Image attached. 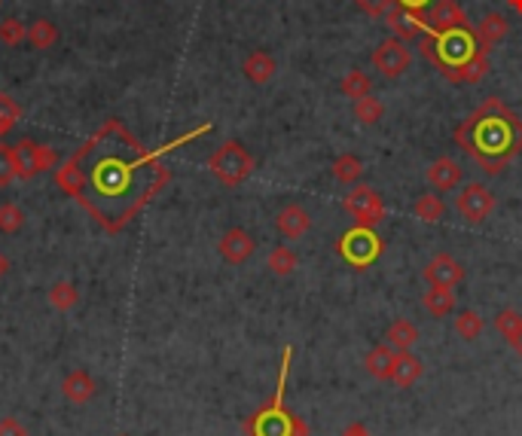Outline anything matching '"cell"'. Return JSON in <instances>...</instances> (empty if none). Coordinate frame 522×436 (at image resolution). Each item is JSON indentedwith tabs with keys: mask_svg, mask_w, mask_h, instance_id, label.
<instances>
[{
	"mask_svg": "<svg viewBox=\"0 0 522 436\" xmlns=\"http://www.w3.org/2000/svg\"><path fill=\"white\" fill-rule=\"evenodd\" d=\"M208 132L211 125L205 123L178 141L147 150L119 119H107L92 137H86L74 156L64 159L55 172V183L74 196L104 229L117 232L172 181V172L163 165L165 153Z\"/></svg>",
	"mask_w": 522,
	"mask_h": 436,
	"instance_id": "1",
	"label": "cell"
},
{
	"mask_svg": "<svg viewBox=\"0 0 522 436\" xmlns=\"http://www.w3.org/2000/svg\"><path fill=\"white\" fill-rule=\"evenodd\" d=\"M455 144L489 177H498L522 153V116L501 98H486L455 128Z\"/></svg>",
	"mask_w": 522,
	"mask_h": 436,
	"instance_id": "2",
	"label": "cell"
},
{
	"mask_svg": "<svg viewBox=\"0 0 522 436\" xmlns=\"http://www.w3.org/2000/svg\"><path fill=\"white\" fill-rule=\"evenodd\" d=\"M419 52L443 74V79L455 86H477L489 74V52L477 46L473 28L422 34Z\"/></svg>",
	"mask_w": 522,
	"mask_h": 436,
	"instance_id": "3",
	"label": "cell"
},
{
	"mask_svg": "<svg viewBox=\"0 0 522 436\" xmlns=\"http://www.w3.org/2000/svg\"><path fill=\"white\" fill-rule=\"evenodd\" d=\"M291 348H284V363H281V382H278V394L272 400V406L260 409L256 415L247 422V433L251 436H309L306 422L294 415V412L284 409V378H287V366H291Z\"/></svg>",
	"mask_w": 522,
	"mask_h": 436,
	"instance_id": "4",
	"label": "cell"
},
{
	"mask_svg": "<svg viewBox=\"0 0 522 436\" xmlns=\"http://www.w3.org/2000/svg\"><path fill=\"white\" fill-rule=\"evenodd\" d=\"M254 156L247 153V147L242 141H227L220 144L211 159H208V172H211L223 187H242L247 177L254 174Z\"/></svg>",
	"mask_w": 522,
	"mask_h": 436,
	"instance_id": "5",
	"label": "cell"
},
{
	"mask_svg": "<svg viewBox=\"0 0 522 436\" xmlns=\"http://www.w3.org/2000/svg\"><path fill=\"white\" fill-rule=\"evenodd\" d=\"M336 250H340V256L351 265V269L364 272L385 254V241L376 236L373 226H351V229L340 238Z\"/></svg>",
	"mask_w": 522,
	"mask_h": 436,
	"instance_id": "6",
	"label": "cell"
},
{
	"mask_svg": "<svg viewBox=\"0 0 522 436\" xmlns=\"http://www.w3.org/2000/svg\"><path fill=\"white\" fill-rule=\"evenodd\" d=\"M342 208L351 214L355 226H373L376 229V226L385 220V201L379 192L367 187V183H355V187L349 190V196L342 199Z\"/></svg>",
	"mask_w": 522,
	"mask_h": 436,
	"instance_id": "7",
	"label": "cell"
},
{
	"mask_svg": "<svg viewBox=\"0 0 522 436\" xmlns=\"http://www.w3.org/2000/svg\"><path fill=\"white\" fill-rule=\"evenodd\" d=\"M13 156H15V168H19L22 181H31V177L52 172V168L59 165V153L52 147H43V144H37V141H28V137L13 144Z\"/></svg>",
	"mask_w": 522,
	"mask_h": 436,
	"instance_id": "8",
	"label": "cell"
},
{
	"mask_svg": "<svg viewBox=\"0 0 522 436\" xmlns=\"http://www.w3.org/2000/svg\"><path fill=\"white\" fill-rule=\"evenodd\" d=\"M455 208L471 226L486 223V217L495 211V192L480 181L461 183L459 196H455Z\"/></svg>",
	"mask_w": 522,
	"mask_h": 436,
	"instance_id": "9",
	"label": "cell"
},
{
	"mask_svg": "<svg viewBox=\"0 0 522 436\" xmlns=\"http://www.w3.org/2000/svg\"><path fill=\"white\" fill-rule=\"evenodd\" d=\"M369 61H373V68L379 70L382 77L397 79V77H404L409 68H413V50H409L404 40L388 37V40H382V43L376 46L373 55H369Z\"/></svg>",
	"mask_w": 522,
	"mask_h": 436,
	"instance_id": "10",
	"label": "cell"
},
{
	"mask_svg": "<svg viewBox=\"0 0 522 436\" xmlns=\"http://www.w3.org/2000/svg\"><path fill=\"white\" fill-rule=\"evenodd\" d=\"M382 19H385V25H388L391 37L404 40V43H409V40H415V37H422L424 28H428V15H424L422 10H406V6H400V4L391 6V10L382 15Z\"/></svg>",
	"mask_w": 522,
	"mask_h": 436,
	"instance_id": "11",
	"label": "cell"
},
{
	"mask_svg": "<svg viewBox=\"0 0 522 436\" xmlns=\"http://www.w3.org/2000/svg\"><path fill=\"white\" fill-rule=\"evenodd\" d=\"M459 28H471V19L459 6V0H437L433 10L428 13L424 34H443V31H459Z\"/></svg>",
	"mask_w": 522,
	"mask_h": 436,
	"instance_id": "12",
	"label": "cell"
},
{
	"mask_svg": "<svg viewBox=\"0 0 522 436\" xmlns=\"http://www.w3.org/2000/svg\"><path fill=\"white\" fill-rule=\"evenodd\" d=\"M428 287H449L455 290L464 281V265L449 254H437L433 260L422 269Z\"/></svg>",
	"mask_w": 522,
	"mask_h": 436,
	"instance_id": "13",
	"label": "cell"
},
{
	"mask_svg": "<svg viewBox=\"0 0 522 436\" xmlns=\"http://www.w3.org/2000/svg\"><path fill=\"white\" fill-rule=\"evenodd\" d=\"M217 250H220V256L229 265H242V263H247L254 256L256 241H254V236H247L242 226H232V229L223 232V238H220V245H217Z\"/></svg>",
	"mask_w": 522,
	"mask_h": 436,
	"instance_id": "14",
	"label": "cell"
},
{
	"mask_svg": "<svg viewBox=\"0 0 522 436\" xmlns=\"http://www.w3.org/2000/svg\"><path fill=\"white\" fill-rule=\"evenodd\" d=\"M461 181H464V168L455 162V159L440 156V159H433V162L428 165V183H431V187L437 190V192L459 190Z\"/></svg>",
	"mask_w": 522,
	"mask_h": 436,
	"instance_id": "15",
	"label": "cell"
},
{
	"mask_svg": "<svg viewBox=\"0 0 522 436\" xmlns=\"http://www.w3.org/2000/svg\"><path fill=\"white\" fill-rule=\"evenodd\" d=\"M275 229L281 232L284 238H303L306 232L312 229V214L306 211L303 205H284L281 211L275 214Z\"/></svg>",
	"mask_w": 522,
	"mask_h": 436,
	"instance_id": "16",
	"label": "cell"
},
{
	"mask_svg": "<svg viewBox=\"0 0 522 436\" xmlns=\"http://www.w3.org/2000/svg\"><path fill=\"white\" fill-rule=\"evenodd\" d=\"M510 34V25H508V19L504 15H498V13H489L483 22H480L477 28H473V37H477V46L483 52H492L498 43H501L504 37Z\"/></svg>",
	"mask_w": 522,
	"mask_h": 436,
	"instance_id": "17",
	"label": "cell"
},
{
	"mask_svg": "<svg viewBox=\"0 0 522 436\" xmlns=\"http://www.w3.org/2000/svg\"><path fill=\"white\" fill-rule=\"evenodd\" d=\"M61 394L68 403H89L95 394H98V385H95V378L86 373V369H74V373L64 376Z\"/></svg>",
	"mask_w": 522,
	"mask_h": 436,
	"instance_id": "18",
	"label": "cell"
},
{
	"mask_svg": "<svg viewBox=\"0 0 522 436\" xmlns=\"http://www.w3.org/2000/svg\"><path fill=\"white\" fill-rule=\"evenodd\" d=\"M424 373V363L415 357L413 351H397L395 354V369H391V385H397V387H413L415 382L422 378Z\"/></svg>",
	"mask_w": 522,
	"mask_h": 436,
	"instance_id": "19",
	"label": "cell"
},
{
	"mask_svg": "<svg viewBox=\"0 0 522 436\" xmlns=\"http://www.w3.org/2000/svg\"><path fill=\"white\" fill-rule=\"evenodd\" d=\"M275 70H278V64L266 50H254L242 64V74L247 77V83H254V86H266L269 79L275 77Z\"/></svg>",
	"mask_w": 522,
	"mask_h": 436,
	"instance_id": "20",
	"label": "cell"
},
{
	"mask_svg": "<svg viewBox=\"0 0 522 436\" xmlns=\"http://www.w3.org/2000/svg\"><path fill=\"white\" fill-rule=\"evenodd\" d=\"M395 348H391L388 342L385 345H376V348H369V354L364 357V369L369 378H376V382H391V369H395Z\"/></svg>",
	"mask_w": 522,
	"mask_h": 436,
	"instance_id": "21",
	"label": "cell"
},
{
	"mask_svg": "<svg viewBox=\"0 0 522 436\" xmlns=\"http://www.w3.org/2000/svg\"><path fill=\"white\" fill-rule=\"evenodd\" d=\"M385 342H388L395 351H413L415 342H419V329H415L413 320L395 318L388 324V329H385Z\"/></svg>",
	"mask_w": 522,
	"mask_h": 436,
	"instance_id": "22",
	"label": "cell"
},
{
	"mask_svg": "<svg viewBox=\"0 0 522 436\" xmlns=\"http://www.w3.org/2000/svg\"><path fill=\"white\" fill-rule=\"evenodd\" d=\"M422 305L431 318H449L455 314V293L449 287H428V293H422Z\"/></svg>",
	"mask_w": 522,
	"mask_h": 436,
	"instance_id": "23",
	"label": "cell"
},
{
	"mask_svg": "<svg viewBox=\"0 0 522 436\" xmlns=\"http://www.w3.org/2000/svg\"><path fill=\"white\" fill-rule=\"evenodd\" d=\"M269 272L275 274V278H287V274L296 272V265H300V256H296V250H291L287 245H275L269 250Z\"/></svg>",
	"mask_w": 522,
	"mask_h": 436,
	"instance_id": "24",
	"label": "cell"
},
{
	"mask_svg": "<svg viewBox=\"0 0 522 436\" xmlns=\"http://www.w3.org/2000/svg\"><path fill=\"white\" fill-rule=\"evenodd\" d=\"M331 172L336 181L345 183V187H355L360 177H364V162H360V156H355V153H342V156L333 162Z\"/></svg>",
	"mask_w": 522,
	"mask_h": 436,
	"instance_id": "25",
	"label": "cell"
},
{
	"mask_svg": "<svg viewBox=\"0 0 522 436\" xmlns=\"http://www.w3.org/2000/svg\"><path fill=\"white\" fill-rule=\"evenodd\" d=\"M28 43L34 50H52L59 43V25L50 19H37L34 25H28Z\"/></svg>",
	"mask_w": 522,
	"mask_h": 436,
	"instance_id": "26",
	"label": "cell"
},
{
	"mask_svg": "<svg viewBox=\"0 0 522 436\" xmlns=\"http://www.w3.org/2000/svg\"><path fill=\"white\" fill-rule=\"evenodd\" d=\"M483 329H486V320L480 311L468 309V311L455 314V333H459L464 342H477V339L483 336Z\"/></svg>",
	"mask_w": 522,
	"mask_h": 436,
	"instance_id": "27",
	"label": "cell"
},
{
	"mask_svg": "<svg viewBox=\"0 0 522 436\" xmlns=\"http://www.w3.org/2000/svg\"><path fill=\"white\" fill-rule=\"evenodd\" d=\"M443 211H446L443 199L433 196V192H422V196L413 201V214L424 223H440L443 220Z\"/></svg>",
	"mask_w": 522,
	"mask_h": 436,
	"instance_id": "28",
	"label": "cell"
},
{
	"mask_svg": "<svg viewBox=\"0 0 522 436\" xmlns=\"http://www.w3.org/2000/svg\"><path fill=\"white\" fill-rule=\"evenodd\" d=\"M46 296H50V305L55 311H70L79 302V290L70 281H55Z\"/></svg>",
	"mask_w": 522,
	"mask_h": 436,
	"instance_id": "29",
	"label": "cell"
},
{
	"mask_svg": "<svg viewBox=\"0 0 522 436\" xmlns=\"http://www.w3.org/2000/svg\"><path fill=\"white\" fill-rule=\"evenodd\" d=\"M340 92L345 95V98H351V101H358V98H367L369 95V77L364 74V70H349V74L342 77V83H340Z\"/></svg>",
	"mask_w": 522,
	"mask_h": 436,
	"instance_id": "30",
	"label": "cell"
},
{
	"mask_svg": "<svg viewBox=\"0 0 522 436\" xmlns=\"http://www.w3.org/2000/svg\"><path fill=\"white\" fill-rule=\"evenodd\" d=\"M355 116H358L360 125H376V123H382V116H385V104L379 98H373V95L358 98L355 101Z\"/></svg>",
	"mask_w": 522,
	"mask_h": 436,
	"instance_id": "31",
	"label": "cell"
},
{
	"mask_svg": "<svg viewBox=\"0 0 522 436\" xmlns=\"http://www.w3.org/2000/svg\"><path fill=\"white\" fill-rule=\"evenodd\" d=\"M19 119H22V107L15 104L13 95L0 92V137L10 135L13 128L19 125Z\"/></svg>",
	"mask_w": 522,
	"mask_h": 436,
	"instance_id": "32",
	"label": "cell"
},
{
	"mask_svg": "<svg viewBox=\"0 0 522 436\" xmlns=\"http://www.w3.org/2000/svg\"><path fill=\"white\" fill-rule=\"evenodd\" d=\"M22 226H25V211H22L19 205H13V201H4V205H0V232L15 236Z\"/></svg>",
	"mask_w": 522,
	"mask_h": 436,
	"instance_id": "33",
	"label": "cell"
},
{
	"mask_svg": "<svg viewBox=\"0 0 522 436\" xmlns=\"http://www.w3.org/2000/svg\"><path fill=\"white\" fill-rule=\"evenodd\" d=\"M492 327L498 329V333H501L504 339H510L517 336V329L522 327V314L517 311V309H501L495 314V320H492Z\"/></svg>",
	"mask_w": 522,
	"mask_h": 436,
	"instance_id": "34",
	"label": "cell"
},
{
	"mask_svg": "<svg viewBox=\"0 0 522 436\" xmlns=\"http://www.w3.org/2000/svg\"><path fill=\"white\" fill-rule=\"evenodd\" d=\"M28 40V28L19 19H4L0 22V43L6 46H22Z\"/></svg>",
	"mask_w": 522,
	"mask_h": 436,
	"instance_id": "35",
	"label": "cell"
},
{
	"mask_svg": "<svg viewBox=\"0 0 522 436\" xmlns=\"http://www.w3.org/2000/svg\"><path fill=\"white\" fill-rule=\"evenodd\" d=\"M19 177V168H15V156L13 147L0 144V187H10V183Z\"/></svg>",
	"mask_w": 522,
	"mask_h": 436,
	"instance_id": "36",
	"label": "cell"
},
{
	"mask_svg": "<svg viewBox=\"0 0 522 436\" xmlns=\"http://www.w3.org/2000/svg\"><path fill=\"white\" fill-rule=\"evenodd\" d=\"M395 4H397V0H355L358 10L364 15H369V19H382V15L388 13Z\"/></svg>",
	"mask_w": 522,
	"mask_h": 436,
	"instance_id": "37",
	"label": "cell"
},
{
	"mask_svg": "<svg viewBox=\"0 0 522 436\" xmlns=\"http://www.w3.org/2000/svg\"><path fill=\"white\" fill-rule=\"evenodd\" d=\"M0 436H28V427L19 422V418L6 415L0 418Z\"/></svg>",
	"mask_w": 522,
	"mask_h": 436,
	"instance_id": "38",
	"label": "cell"
},
{
	"mask_svg": "<svg viewBox=\"0 0 522 436\" xmlns=\"http://www.w3.org/2000/svg\"><path fill=\"white\" fill-rule=\"evenodd\" d=\"M342 436H373L367 431V424H360V422H351L349 427L342 431Z\"/></svg>",
	"mask_w": 522,
	"mask_h": 436,
	"instance_id": "39",
	"label": "cell"
},
{
	"mask_svg": "<svg viewBox=\"0 0 522 436\" xmlns=\"http://www.w3.org/2000/svg\"><path fill=\"white\" fill-rule=\"evenodd\" d=\"M400 6H406V10H422L424 13V6L431 4V0H397Z\"/></svg>",
	"mask_w": 522,
	"mask_h": 436,
	"instance_id": "40",
	"label": "cell"
},
{
	"mask_svg": "<svg viewBox=\"0 0 522 436\" xmlns=\"http://www.w3.org/2000/svg\"><path fill=\"white\" fill-rule=\"evenodd\" d=\"M510 348H513V351H517V354H519V357H522V327L517 329V336H513V339H510Z\"/></svg>",
	"mask_w": 522,
	"mask_h": 436,
	"instance_id": "41",
	"label": "cell"
},
{
	"mask_svg": "<svg viewBox=\"0 0 522 436\" xmlns=\"http://www.w3.org/2000/svg\"><path fill=\"white\" fill-rule=\"evenodd\" d=\"M508 4H510V10H517L522 15V0H508Z\"/></svg>",
	"mask_w": 522,
	"mask_h": 436,
	"instance_id": "42",
	"label": "cell"
},
{
	"mask_svg": "<svg viewBox=\"0 0 522 436\" xmlns=\"http://www.w3.org/2000/svg\"><path fill=\"white\" fill-rule=\"evenodd\" d=\"M119 436H128V433H119Z\"/></svg>",
	"mask_w": 522,
	"mask_h": 436,
	"instance_id": "43",
	"label": "cell"
}]
</instances>
